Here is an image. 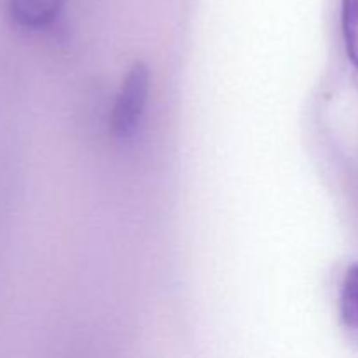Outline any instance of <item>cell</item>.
<instances>
[{"instance_id": "cell-4", "label": "cell", "mask_w": 358, "mask_h": 358, "mask_svg": "<svg viewBox=\"0 0 358 358\" xmlns=\"http://www.w3.org/2000/svg\"><path fill=\"white\" fill-rule=\"evenodd\" d=\"M341 24L346 55L358 69V0H343Z\"/></svg>"}, {"instance_id": "cell-1", "label": "cell", "mask_w": 358, "mask_h": 358, "mask_svg": "<svg viewBox=\"0 0 358 358\" xmlns=\"http://www.w3.org/2000/svg\"><path fill=\"white\" fill-rule=\"evenodd\" d=\"M149 69L145 63H135L122 80L112 112V131L117 138H129L138 129L149 100Z\"/></svg>"}, {"instance_id": "cell-2", "label": "cell", "mask_w": 358, "mask_h": 358, "mask_svg": "<svg viewBox=\"0 0 358 358\" xmlns=\"http://www.w3.org/2000/svg\"><path fill=\"white\" fill-rule=\"evenodd\" d=\"M63 3L65 0H9V13L20 27L42 30L58 17Z\"/></svg>"}, {"instance_id": "cell-3", "label": "cell", "mask_w": 358, "mask_h": 358, "mask_svg": "<svg viewBox=\"0 0 358 358\" xmlns=\"http://www.w3.org/2000/svg\"><path fill=\"white\" fill-rule=\"evenodd\" d=\"M339 310L345 325L352 331H358V262L350 266L341 287Z\"/></svg>"}]
</instances>
